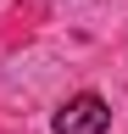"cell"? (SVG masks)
Listing matches in <instances>:
<instances>
[{"mask_svg": "<svg viewBox=\"0 0 128 134\" xmlns=\"http://www.w3.org/2000/svg\"><path fill=\"white\" fill-rule=\"evenodd\" d=\"M111 129V106L100 95H72L56 112V134H106Z\"/></svg>", "mask_w": 128, "mask_h": 134, "instance_id": "6da1fadb", "label": "cell"}]
</instances>
